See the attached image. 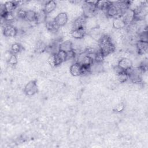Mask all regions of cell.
Masks as SVG:
<instances>
[{"label":"cell","mask_w":148,"mask_h":148,"mask_svg":"<svg viewBox=\"0 0 148 148\" xmlns=\"http://www.w3.org/2000/svg\"><path fill=\"white\" fill-rule=\"evenodd\" d=\"M59 50H62L65 52L73 50L72 42L69 40H65L60 42L58 45Z\"/></svg>","instance_id":"obj_12"},{"label":"cell","mask_w":148,"mask_h":148,"mask_svg":"<svg viewBox=\"0 0 148 148\" xmlns=\"http://www.w3.org/2000/svg\"><path fill=\"white\" fill-rule=\"evenodd\" d=\"M111 3L112 2L109 1H97L96 8L98 10H101L105 12Z\"/></svg>","instance_id":"obj_17"},{"label":"cell","mask_w":148,"mask_h":148,"mask_svg":"<svg viewBox=\"0 0 148 148\" xmlns=\"http://www.w3.org/2000/svg\"><path fill=\"white\" fill-rule=\"evenodd\" d=\"M87 18L83 14L75 18L72 23V29L85 28Z\"/></svg>","instance_id":"obj_9"},{"label":"cell","mask_w":148,"mask_h":148,"mask_svg":"<svg viewBox=\"0 0 148 148\" xmlns=\"http://www.w3.org/2000/svg\"><path fill=\"white\" fill-rule=\"evenodd\" d=\"M112 26L116 29L120 30V29L125 28L127 25L124 21L123 20V19L121 17V16H120V17H117L114 18H113Z\"/></svg>","instance_id":"obj_13"},{"label":"cell","mask_w":148,"mask_h":148,"mask_svg":"<svg viewBox=\"0 0 148 148\" xmlns=\"http://www.w3.org/2000/svg\"><path fill=\"white\" fill-rule=\"evenodd\" d=\"M57 55L59 59L62 62V63L66 61V52L62 50H59L57 52Z\"/></svg>","instance_id":"obj_23"},{"label":"cell","mask_w":148,"mask_h":148,"mask_svg":"<svg viewBox=\"0 0 148 148\" xmlns=\"http://www.w3.org/2000/svg\"><path fill=\"white\" fill-rule=\"evenodd\" d=\"M57 7V5L54 1H46L43 5V10L45 12L48 14L54 11Z\"/></svg>","instance_id":"obj_15"},{"label":"cell","mask_w":148,"mask_h":148,"mask_svg":"<svg viewBox=\"0 0 148 148\" xmlns=\"http://www.w3.org/2000/svg\"><path fill=\"white\" fill-rule=\"evenodd\" d=\"M9 64L11 66H14L16 65H17V62H18V59H17V57L16 56V54H13L11 56V57H10V58L9 59V60L8 61Z\"/></svg>","instance_id":"obj_24"},{"label":"cell","mask_w":148,"mask_h":148,"mask_svg":"<svg viewBox=\"0 0 148 148\" xmlns=\"http://www.w3.org/2000/svg\"><path fill=\"white\" fill-rule=\"evenodd\" d=\"M136 48L139 55H144L147 52L148 43L147 42L138 40L136 43Z\"/></svg>","instance_id":"obj_10"},{"label":"cell","mask_w":148,"mask_h":148,"mask_svg":"<svg viewBox=\"0 0 148 148\" xmlns=\"http://www.w3.org/2000/svg\"><path fill=\"white\" fill-rule=\"evenodd\" d=\"M123 109H124V105L123 104H119V105H117L116 108V110L117 112H120L122 110H123Z\"/></svg>","instance_id":"obj_25"},{"label":"cell","mask_w":148,"mask_h":148,"mask_svg":"<svg viewBox=\"0 0 148 148\" xmlns=\"http://www.w3.org/2000/svg\"><path fill=\"white\" fill-rule=\"evenodd\" d=\"M98 42L99 50L105 57L115 51L116 46L112 41L111 37L103 34Z\"/></svg>","instance_id":"obj_1"},{"label":"cell","mask_w":148,"mask_h":148,"mask_svg":"<svg viewBox=\"0 0 148 148\" xmlns=\"http://www.w3.org/2000/svg\"><path fill=\"white\" fill-rule=\"evenodd\" d=\"M38 90V88L36 82L35 80H31L28 82V83H27L25 86L24 92L26 95L32 96L37 92Z\"/></svg>","instance_id":"obj_2"},{"label":"cell","mask_w":148,"mask_h":148,"mask_svg":"<svg viewBox=\"0 0 148 148\" xmlns=\"http://www.w3.org/2000/svg\"><path fill=\"white\" fill-rule=\"evenodd\" d=\"M68 15L65 12H60L54 18L55 22L60 27H62L66 25L68 23Z\"/></svg>","instance_id":"obj_7"},{"label":"cell","mask_w":148,"mask_h":148,"mask_svg":"<svg viewBox=\"0 0 148 148\" xmlns=\"http://www.w3.org/2000/svg\"><path fill=\"white\" fill-rule=\"evenodd\" d=\"M22 49H23V46L20 43L15 42L11 45L10 51L13 54L16 55L17 54L19 53L21 51Z\"/></svg>","instance_id":"obj_20"},{"label":"cell","mask_w":148,"mask_h":148,"mask_svg":"<svg viewBox=\"0 0 148 148\" xmlns=\"http://www.w3.org/2000/svg\"><path fill=\"white\" fill-rule=\"evenodd\" d=\"M69 72L73 76L82 75V65L77 62L73 63L69 67Z\"/></svg>","instance_id":"obj_11"},{"label":"cell","mask_w":148,"mask_h":148,"mask_svg":"<svg viewBox=\"0 0 148 148\" xmlns=\"http://www.w3.org/2000/svg\"><path fill=\"white\" fill-rule=\"evenodd\" d=\"M47 62L49 65H50L52 68L56 67L62 64V62L59 59L57 54H50L47 59Z\"/></svg>","instance_id":"obj_16"},{"label":"cell","mask_w":148,"mask_h":148,"mask_svg":"<svg viewBox=\"0 0 148 148\" xmlns=\"http://www.w3.org/2000/svg\"><path fill=\"white\" fill-rule=\"evenodd\" d=\"M36 13L33 10L29 9V10H27L26 12L24 20L29 24H31L32 23H35V24H36Z\"/></svg>","instance_id":"obj_14"},{"label":"cell","mask_w":148,"mask_h":148,"mask_svg":"<svg viewBox=\"0 0 148 148\" xmlns=\"http://www.w3.org/2000/svg\"><path fill=\"white\" fill-rule=\"evenodd\" d=\"M70 35L76 40L82 39L87 33V29L85 28H73L69 31Z\"/></svg>","instance_id":"obj_6"},{"label":"cell","mask_w":148,"mask_h":148,"mask_svg":"<svg viewBox=\"0 0 148 148\" xmlns=\"http://www.w3.org/2000/svg\"><path fill=\"white\" fill-rule=\"evenodd\" d=\"M117 74V80L121 83H123L125 82L127 80H128V75L125 71H121Z\"/></svg>","instance_id":"obj_22"},{"label":"cell","mask_w":148,"mask_h":148,"mask_svg":"<svg viewBox=\"0 0 148 148\" xmlns=\"http://www.w3.org/2000/svg\"><path fill=\"white\" fill-rule=\"evenodd\" d=\"M18 29L12 24H7L3 27V33L5 36L8 38H14L18 34Z\"/></svg>","instance_id":"obj_3"},{"label":"cell","mask_w":148,"mask_h":148,"mask_svg":"<svg viewBox=\"0 0 148 148\" xmlns=\"http://www.w3.org/2000/svg\"><path fill=\"white\" fill-rule=\"evenodd\" d=\"M47 14L43 10L36 13V24H42L46 23Z\"/></svg>","instance_id":"obj_18"},{"label":"cell","mask_w":148,"mask_h":148,"mask_svg":"<svg viewBox=\"0 0 148 148\" xmlns=\"http://www.w3.org/2000/svg\"><path fill=\"white\" fill-rule=\"evenodd\" d=\"M106 16L111 18H114L117 17H120L121 15V12L119 9L114 5L112 2L111 5L108 7V8L105 12Z\"/></svg>","instance_id":"obj_4"},{"label":"cell","mask_w":148,"mask_h":148,"mask_svg":"<svg viewBox=\"0 0 148 148\" xmlns=\"http://www.w3.org/2000/svg\"><path fill=\"white\" fill-rule=\"evenodd\" d=\"M4 6L5 10L8 13L13 12L17 8L15 1H8L4 4Z\"/></svg>","instance_id":"obj_19"},{"label":"cell","mask_w":148,"mask_h":148,"mask_svg":"<svg viewBox=\"0 0 148 148\" xmlns=\"http://www.w3.org/2000/svg\"><path fill=\"white\" fill-rule=\"evenodd\" d=\"M46 47H47V45L44 42L38 41V42H37V43L35 46V49L36 52L42 53L44 51H46Z\"/></svg>","instance_id":"obj_21"},{"label":"cell","mask_w":148,"mask_h":148,"mask_svg":"<svg viewBox=\"0 0 148 148\" xmlns=\"http://www.w3.org/2000/svg\"><path fill=\"white\" fill-rule=\"evenodd\" d=\"M117 66L122 71H126L132 67V62L128 58H121L118 61Z\"/></svg>","instance_id":"obj_8"},{"label":"cell","mask_w":148,"mask_h":148,"mask_svg":"<svg viewBox=\"0 0 148 148\" xmlns=\"http://www.w3.org/2000/svg\"><path fill=\"white\" fill-rule=\"evenodd\" d=\"M121 17L124 21L126 25L132 23L135 20V13L133 10L128 8L123 12Z\"/></svg>","instance_id":"obj_5"}]
</instances>
